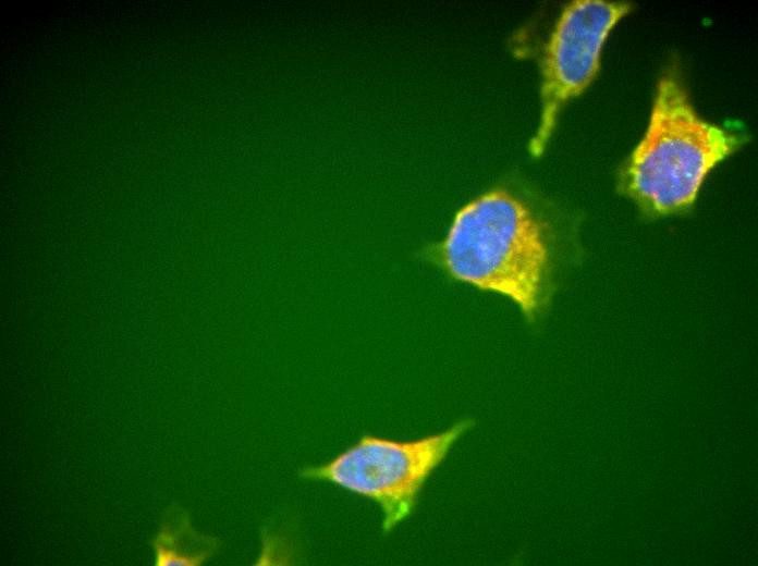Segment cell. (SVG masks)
Wrapping results in <instances>:
<instances>
[{"mask_svg": "<svg viewBox=\"0 0 758 566\" xmlns=\"http://www.w3.org/2000/svg\"><path fill=\"white\" fill-rule=\"evenodd\" d=\"M418 256L455 282L510 299L535 323L553 293L559 233L525 194L501 182L465 202Z\"/></svg>", "mask_w": 758, "mask_h": 566, "instance_id": "1", "label": "cell"}, {"mask_svg": "<svg viewBox=\"0 0 758 566\" xmlns=\"http://www.w3.org/2000/svg\"><path fill=\"white\" fill-rule=\"evenodd\" d=\"M741 145L695 111L676 71L660 78L647 128L622 167L619 189L650 216L693 205L708 173Z\"/></svg>", "mask_w": 758, "mask_h": 566, "instance_id": "2", "label": "cell"}, {"mask_svg": "<svg viewBox=\"0 0 758 566\" xmlns=\"http://www.w3.org/2000/svg\"><path fill=\"white\" fill-rule=\"evenodd\" d=\"M474 424L464 418L411 440L364 434L327 463L305 467L299 477L329 482L376 503L387 534L412 515L430 476Z\"/></svg>", "mask_w": 758, "mask_h": 566, "instance_id": "3", "label": "cell"}, {"mask_svg": "<svg viewBox=\"0 0 758 566\" xmlns=\"http://www.w3.org/2000/svg\"><path fill=\"white\" fill-rule=\"evenodd\" d=\"M632 9L626 2L577 0L561 11L540 61V114L529 151L543 153L565 104L598 75L603 45Z\"/></svg>", "mask_w": 758, "mask_h": 566, "instance_id": "4", "label": "cell"}, {"mask_svg": "<svg viewBox=\"0 0 758 566\" xmlns=\"http://www.w3.org/2000/svg\"><path fill=\"white\" fill-rule=\"evenodd\" d=\"M150 546L156 566H200L217 554L220 541L196 531L188 512L173 504L164 512Z\"/></svg>", "mask_w": 758, "mask_h": 566, "instance_id": "5", "label": "cell"}]
</instances>
